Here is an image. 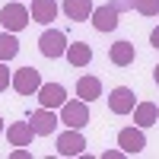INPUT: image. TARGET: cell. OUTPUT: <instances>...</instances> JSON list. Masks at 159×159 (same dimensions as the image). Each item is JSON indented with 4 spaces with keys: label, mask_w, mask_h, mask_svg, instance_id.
Listing matches in <instances>:
<instances>
[{
    "label": "cell",
    "mask_w": 159,
    "mask_h": 159,
    "mask_svg": "<svg viewBox=\"0 0 159 159\" xmlns=\"http://www.w3.org/2000/svg\"><path fill=\"white\" fill-rule=\"evenodd\" d=\"M0 22H3L7 32H22L25 25L32 22V13H29V7H25V0H13V3H7L3 10H0Z\"/></svg>",
    "instance_id": "6da1fadb"
},
{
    "label": "cell",
    "mask_w": 159,
    "mask_h": 159,
    "mask_svg": "<svg viewBox=\"0 0 159 159\" xmlns=\"http://www.w3.org/2000/svg\"><path fill=\"white\" fill-rule=\"evenodd\" d=\"M67 35H64L61 29H45L42 35H38V51H42V57L48 61H57L61 54H67Z\"/></svg>",
    "instance_id": "7a4b0ae2"
},
{
    "label": "cell",
    "mask_w": 159,
    "mask_h": 159,
    "mask_svg": "<svg viewBox=\"0 0 159 159\" xmlns=\"http://www.w3.org/2000/svg\"><path fill=\"white\" fill-rule=\"evenodd\" d=\"M61 121L67 127H86L89 124V102L83 99H67L61 105Z\"/></svg>",
    "instance_id": "3957f363"
},
{
    "label": "cell",
    "mask_w": 159,
    "mask_h": 159,
    "mask_svg": "<svg viewBox=\"0 0 159 159\" xmlns=\"http://www.w3.org/2000/svg\"><path fill=\"white\" fill-rule=\"evenodd\" d=\"M83 153H86V137L80 134V127L57 134V156H83Z\"/></svg>",
    "instance_id": "277c9868"
},
{
    "label": "cell",
    "mask_w": 159,
    "mask_h": 159,
    "mask_svg": "<svg viewBox=\"0 0 159 159\" xmlns=\"http://www.w3.org/2000/svg\"><path fill=\"white\" fill-rule=\"evenodd\" d=\"M118 147H121L127 156H137L147 150V137H143V127H121L118 130Z\"/></svg>",
    "instance_id": "5b68a950"
},
{
    "label": "cell",
    "mask_w": 159,
    "mask_h": 159,
    "mask_svg": "<svg viewBox=\"0 0 159 159\" xmlns=\"http://www.w3.org/2000/svg\"><path fill=\"white\" fill-rule=\"evenodd\" d=\"M108 108L111 115H130L137 108V96H134V89H127V86H115L108 92Z\"/></svg>",
    "instance_id": "8992f818"
},
{
    "label": "cell",
    "mask_w": 159,
    "mask_h": 159,
    "mask_svg": "<svg viewBox=\"0 0 159 159\" xmlns=\"http://www.w3.org/2000/svg\"><path fill=\"white\" fill-rule=\"evenodd\" d=\"M38 86H42V73L35 67H19L13 73V89H16L19 96H35Z\"/></svg>",
    "instance_id": "52a82bcc"
},
{
    "label": "cell",
    "mask_w": 159,
    "mask_h": 159,
    "mask_svg": "<svg viewBox=\"0 0 159 159\" xmlns=\"http://www.w3.org/2000/svg\"><path fill=\"white\" fill-rule=\"evenodd\" d=\"M38 105H45V108H61L64 102H67V89H64L61 83H42L35 92Z\"/></svg>",
    "instance_id": "ba28073f"
},
{
    "label": "cell",
    "mask_w": 159,
    "mask_h": 159,
    "mask_svg": "<svg viewBox=\"0 0 159 159\" xmlns=\"http://www.w3.org/2000/svg\"><path fill=\"white\" fill-rule=\"evenodd\" d=\"M89 19H92V25H96V32H115L118 29V10H115V3L96 7Z\"/></svg>",
    "instance_id": "9c48e42d"
},
{
    "label": "cell",
    "mask_w": 159,
    "mask_h": 159,
    "mask_svg": "<svg viewBox=\"0 0 159 159\" xmlns=\"http://www.w3.org/2000/svg\"><path fill=\"white\" fill-rule=\"evenodd\" d=\"M29 121H32V127H35L38 137H51V134L57 130V115H54V108H45V105H42L38 111H32Z\"/></svg>",
    "instance_id": "30bf717a"
},
{
    "label": "cell",
    "mask_w": 159,
    "mask_h": 159,
    "mask_svg": "<svg viewBox=\"0 0 159 159\" xmlns=\"http://www.w3.org/2000/svg\"><path fill=\"white\" fill-rule=\"evenodd\" d=\"M32 137H38L32 121H13L7 127V140L13 143V147H32Z\"/></svg>",
    "instance_id": "8fae6325"
},
{
    "label": "cell",
    "mask_w": 159,
    "mask_h": 159,
    "mask_svg": "<svg viewBox=\"0 0 159 159\" xmlns=\"http://www.w3.org/2000/svg\"><path fill=\"white\" fill-rule=\"evenodd\" d=\"M32 22H42V25H51L57 19V0H32Z\"/></svg>",
    "instance_id": "7c38bea8"
},
{
    "label": "cell",
    "mask_w": 159,
    "mask_h": 159,
    "mask_svg": "<svg viewBox=\"0 0 159 159\" xmlns=\"http://www.w3.org/2000/svg\"><path fill=\"white\" fill-rule=\"evenodd\" d=\"M61 10H64V16H67V19L83 22V19H89V16H92L96 3H92V0H64V3H61Z\"/></svg>",
    "instance_id": "4fadbf2b"
},
{
    "label": "cell",
    "mask_w": 159,
    "mask_h": 159,
    "mask_svg": "<svg viewBox=\"0 0 159 159\" xmlns=\"http://www.w3.org/2000/svg\"><path fill=\"white\" fill-rule=\"evenodd\" d=\"M108 61L115 64V67H130V64L137 61V51H134L130 42H115L108 48Z\"/></svg>",
    "instance_id": "5bb4252c"
},
{
    "label": "cell",
    "mask_w": 159,
    "mask_h": 159,
    "mask_svg": "<svg viewBox=\"0 0 159 159\" xmlns=\"http://www.w3.org/2000/svg\"><path fill=\"white\" fill-rule=\"evenodd\" d=\"M64 57H67V64H70V67H89V61H92V48L86 45V42H73V45H67V54H64Z\"/></svg>",
    "instance_id": "9a60e30c"
},
{
    "label": "cell",
    "mask_w": 159,
    "mask_h": 159,
    "mask_svg": "<svg viewBox=\"0 0 159 159\" xmlns=\"http://www.w3.org/2000/svg\"><path fill=\"white\" fill-rule=\"evenodd\" d=\"M76 96L83 99V102L102 99V80H99V76H80V80H76Z\"/></svg>",
    "instance_id": "2e32d148"
},
{
    "label": "cell",
    "mask_w": 159,
    "mask_h": 159,
    "mask_svg": "<svg viewBox=\"0 0 159 159\" xmlns=\"http://www.w3.org/2000/svg\"><path fill=\"white\" fill-rule=\"evenodd\" d=\"M130 115H134V124H137V127H143V130L153 127V124L159 121V108H156L153 102H137V108L130 111Z\"/></svg>",
    "instance_id": "e0dca14e"
},
{
    "label": "cell",
    "mask_w": 159,
    "mask_h": 159,
    "mask_svg": "<svg viewBox=\"0 0 159 159\" xmlns=\"http://www.w3.org/2000/svg\"><path fill=\"white\" fill-rule=\"evenodd\" d=\"M19 54V38H16V32H0V61H13Z\"/></svg>",
    "instance_id": "ac0fdd59"
},
{
    "label": "cell",
    "mask_w": 159,
    "mask_h": 159,
    "mask_svg": "<svg viewBox=\"0 0 159 159\" xmlns=\"http://www.w3.org/2000/svg\"><path fill=\"white\" fill-rule=\"evenodd\" d=\"M134 10L140 16H159V0H134Z\"/></svg>",
    "instance_id": "d6986e66"
},
{
    "label": "cell",
    "mask_w": 159,
    "mask_h": 159,
    "mask_svg": "<svg viewBox=\"0 0 159 159\" xmlns=\"http://www.w3.org/2000/svg\"><path fill=\"white\" fill-rule=\"evenodd\" d=\"M7 86H13V76L7 70V61H0V92H7Z\"/></svg>",
    "instance_id": "ffe728a7"
},
{
    "label": "cell",
    "mask_w": 159,
    "mask_h": 159,
    "mask_svg": "<svg viewBox=\"0 0 159 159\" xmlns=\"http://www.w3.org/2000/svg\"><path fill=\"white\" fill-rule=\"evenodd\" d=\"M121 156H127L121 147H118V150H105V153H102V159H121Z\"/></svg>",
    "instance_id": "44dd1931"
},
{
    "label": "cell",
    "mask_w": 159,
    "mask_h": 159,
    "mask_svg": "<svg viewBox=\"0 0 159 159\" xmlns=\"http://www.w3.org/2000/svg\"><path fill=\"white\" fill-rule=\"evenodd\" d=\"M111 3H115L118 13H121V10H134V0H111Z\"/></svg>",
    "instance_id": "7402d4cb"
},
{
    "label": "cell",
    "mask_w": 159,
    "mask_h": 159,
    "mask_svg": "<svg viewBox=\"0 0 159 159\" xmlns=\"http://www.w3.org/2000/svg\"><path fill=\"white\" fill-rule=\"evenodd\" d=\"M10 159H29V150H22V147H16V150H13V156Z\"/></svg>",
    "instance_id": "603a6c76"
},
{
    "label": "cell",
    "mask_w": 159,
    "mask_h": 159,
    "mask_svg": "<svg viewBox=\"0 0 159 159\" xmlns=\"http://www.w3.org/2000/svg\"><path fill=\"white\" fill-rule=\"evenodd\" d=\"M150 45H153V48H156V51H159V25H156V29H153V32H150Z\"/></svg>",
    "instance_id": "cb8c5ba5"
},
{
    "label": "cell",
    "mask_w": 159,
    "mask_h": 159,
    "mask_svg": "<svg viewBox=\"0 0 159 159\" xmlns=\"http://www.w3.org/2000/svg\"><path fill=\"white\" fill-rule=\"evenodd\" d=\"M153 80H156V86H159V64L153 67Z\"/></svg>",
    "instance_id": "d4e9b609"
},
{
    "label": "cell",
    "mask_w": 159,
    "mask_h": 159,
    "mask_svg": "<svg viewBox=\"0 0 159 159\" xmlns=\"http://www.w3.org/2000/svg\"><path fill=\"white\" fill-rule=\"evenodd\" d=\"M0 134H3V118H0Z\"/></svg>",
    "instance_id": "484cf974"
}]
</instances>
